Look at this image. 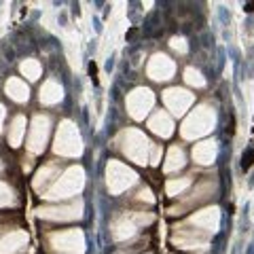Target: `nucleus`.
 Masks as SVG:
<instances>
[{"label":"nucleus","instance_id":"6","mask_svg":"<svg viewBox=\"0 0 254 254\" xmlns=\"http://www.w3.org/2000/svg\"><path fill=\"white\" fill-rule=\"evenodd\" d=\"M174 72V64L170 62V58H165V55H155L153 62H150L148 66V74L155 78V81H165V78H170Z\"/></svg>","mask_w":254,"mask_h":254},{"label":"nucleus","instance_id":"11","mask_svg":"<svg viewBox=\"0 0 254 254\" xmlns=\"http://www.w3.org/2000/svg\"><path fill=\"white\" fill-rule=\"evenodd\" d=\"M150 129L159 136H170L172 133V121L168 119L165 113H157L153 119H150Z\"/></svg>","mask_w":254,"mask_h":254},{"label":"nucleus","instance_id":"10","mask_svg":"<svg viewBox=\"0 0 254 254\" xmlns=\"http://www.w3.org/2000/svg\"><path fill=\"white\" fill-rule=\"evenodd\" d=\"M26 233H11L4 240H0V254H15L23 244H26Z\"/></svg>","mask_w":254,"mask_h":254},{"label":"nucleus","instance_id":"8","mask_svg":"<svg viewBox=\"0 0 254 254\" xmlns=\"http://www.w3.org/2000/svg\"><path fill=\"white\" fill-rule=\"evenodd\" d=\"M81 210V203H76V205H66V208H41L38 210V216L41 218H74L78 216V212Z\"/></svg>","mask_w":254,"mask_h":254},{"label":"nucleus","instance_id":"22","mask_svg":"<svg viewBox=\"0 0 254 254\" xmlns=\"http://www.w3.org/2000/svg\"><path fill=\"white\" fill-rule=\"evenodd\" d=\"M2 119H4V106L0 104V129H2Z\"/></svg>","mask_w":254,"mask_h":254},{"label":"nucleus","instance_id":"9","mask_svg":"<svg viewBox=\"0 0 254 254\" xmlns=\"http://www.w3.org/2000/svg\"><path fill=\"white\" fill-rule=\"evenodd\" d=\"M6 95L15 102H26L28 95H30L28 85L23 81H19V78H9V81H6Z\"/></svg>","mask_w":254,"mask_h":254},{"label":"nucleus","instance_id":"12","mask_svg":"<svg viewBox=\"0 0 254 254\" xmlns=\"http://www.w3.org/2000/svg\"><path fill=\"white\" fill-rule=\"evenodd\" d=\"M23 133H26V119H23V117H15L13 123H11V129H9V142H11V146H19Z\"/></svg>","mask_w":254,"mask_h":254},{"label":"nucleus","instance_id":"16","mask_svg":"<svg viewBox=\"0 0 254 254\" xmlns=\"http://www.w3.org/2000/svg\"><path fill=\"white\" fill-rule=\"evenodd\" d=\"M168 161H170V163L165 165V170H168V172L176 170V168H182V163H185V153H182L180 148H172Z\"/></svg>","mask_w":254,"mask_h":254},{"label":"nucleus","instance_id":"2","mask_svg":"<svg viewBox=\"0 0 254 254\" xmlns=\"http://www.w3.org/2000/svg\"><path fill=\"white\" fill-rule=\"evenodd\" d=\"M81 185H83V172L72 168L66 176L62 178V185L58 182V185H55L45 197H68L70 193H74V190L81 189Z\"/></svg>","mask_w":254,"mask_h":254},{"label":"nucleus","instance_id":"4","mask_svg":"<svg viewBox=\"0 0 254 254\" xmlns=\"http://www.w3.org/2000/svg\"><path fill=\"white\" fill-rule=\"evenodd\" d=\"M47 133H49V119L36 117L34 125H32V131H30V142H28V148L32 150V153H41V150L45 148Z\"/></svg>","mask_w":254,"mask_h":254},{"label":"nucleus","instance_id":"3","mask_svg":"<svg viewBox=\"0 0 254 254\" xmlns=\"http://www.w3.org/2000/svg\"><path fill=\"white\" fill-rule=\"evenodd\" d=\"M51 246L58 250L70 252V254H81L83 252V237L81 233L70 231V233H58L51 237Z\"/></svg>","mask_w":254,"mask_h":254},{"label":"nucleus","instance_id":"21","mask_svg":"<svg viewBox=\"0 0 254 254\" xmlns=\"http://www.w3.org/2000/svg\"><path fill=\"white\" fill-rule=\"evenodd\" d=\"M159 157H161V148L155 146L153 148V163H159Z\"/></svg>","mask_w":254,"mask_h":254},{"label":"nucleus","instance_id":"19","mask_svg":"<svg viewBox=\"0 0 254 254\" xmlns=\"http://www.w3.org/2000/svg\"><path fill=\"white\" fill-rule=\"evenodd\" d=\"M9 199H11V190L6 189L2 182H0V205H4V203H9Z\"/></svg>","mask_w":254,"mask_h":254},{"label":"nucleus","instance_id":"5","mask_svg":"<svg viewBox=\"0 0 254 254\" xmlns=\"http://www.w3.org/2000/svg\"><path fill=\"white\" fill-rule=\"evenodd\" d=\"M153 104V95H150L148 89H136L129 98V108H131V115L136 119H142L146 115V108Z\"/></svg>","mask_w":254,"mask_h":254},{"label":"nucleus","instance_id":"7","mask_svg":"<svg viewBox=\"0 0 254 254\" xmlns=\"http://www.w3.org/2000/svg\"><path fill=\"white\" fill-rule=\"evenodd\" d=\"M165 104H168L176 115H182L185 108L190 104V95L185 89H170L165 93Z\"/></svg>","mask_w":254,"mask_h":254},{"label":"nucleus","instance_id":"17","mask_svg":"<svg viewBox=\"0 0 254 254\" xmlns=\"http://www.w3.org/2000/svg\"><path fill=\"white\" fill-rule=\"evenodd\" d=\"M185 74H187L185 78H187V81H189L190 85H197V87H201V85H203V78H201V74H199V72H197V70H193V68H189V70H187V72H185Z\"/></svg>","mask_w":254,"mask_h":254},{"label":"nucleus","instance_id":"13","mask_svg":"<svg viewBox=\"0 0 254 254\" xmlns=\"http://www.w3.org/2000/svg\"><path fill=\"white\" fill-rule=\"evenodd\" d=\"M62 98V87L55 85L53 81L45 83L43 89H41V102H45V104H53V102H58Z\"/></svg>","mask_w":254,"mask_h":254},{"label":"nucleus","instance_id":"14","mask_svg":"<svg viewBox=\"0 0 254 254\" xmlns=\"http://www.w3.org/2000/svg\"><path fill=\"white\" fill-rule=\"evenodd\" d=\"M212 144H214V142H203V144H199L193 150V157L199 163H210V159L214 157V146Z\"/></svg>","mask_w":254,"mask_h":254},{"label":"nucleus","instance_id":"15","mask_svg":"<svg viewBox=\"0 0 254 254\" xmlns=\"http://www.w3.org/2000/svg\"><path fill=\"white\" fill-rule=\"evenodd\" d=\"M21 72L26 74L30 81H36L38 74H41V64H38L36 60H26L21 64Z\"/></svg>","mask_w":254,"mask_h":254},{"label":"nucleus","instance_id":"20","mask_svg":"<svg viewBox=\"0 0 254 254\" xmlns=\"http://www.w3.org/2000/svg\"><path fill=\"white\" fill-rule=\"evenodd\" d=\"M172 47H174L176 51H180V53L187 51V45H185V41H182V38H172Z\"/></svg>","mask_w":254,"mask_h":254},{"label":"nucleus","instance_id":"18","mask_svg":"<svg viewBox=\"0 0 254 254\" xmlns=\"http://www.w3.org/2000/svg\"><path fill=\"white\" fill-rule=\"evenodd\" d=\"M187 185H189V180H180V182L172 180L170 185H168V190H170V195H174V193H176V190H182V189H185Z\"/></svg>","mask_w":254,"mask_h":254},{"label":"nucleus","instance_id":"1","mask_svg":"<svg viewBox=\"0 0 254 254\" xmlns=\"http://www.w3.org/2000/svg\"><path fill=\"white\" fill-rule=\"evenodd\" d=\"M55 150L64 155H76L81 153V140H78V133L74 131V127L70 123H64L58 131V144Z\"/></svg>","mask_w":254,"mask_h":254}]
</instances>
